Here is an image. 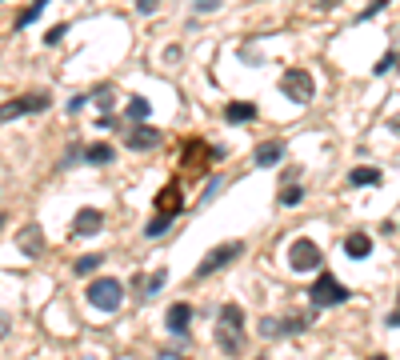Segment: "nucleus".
<instances>
[{
  "instance_id": "f257e3e1",
  "label": "nucleus",
  "mask_w": 400,
  "mask_h": 360,
  "mask_svg": "<svg viewBox=\"0 0 400 360\" xmlns=\"http://www.w3.org/2000/svg\"><path fill=\"white\" fill-rule=\"evenodd\" d=\"M216 344H220L224 352H229V356L244 349V309H240V304H224V309H220Z\"/></svg>"
},
{
  "instance_id": "f03ea898",
  "label": "nucleus",
  "mask_w": 400,
  "mask_h": 360,
  "mask_svg": "<svg viewBox=\"0 0 400 360\" xmlns=\"http://www.w3.org/2000/svg\"><path fill=\"white\" fill-rule=\"evenodd\" d=\"M84 296H89V304L96 312H116L120 300H124V289H120V280L100 276V280H92L89 289H84Z\"/></svg>"
},
{
  "instance_id": "7ed1b4c3",
  "label": "nucleus",
  "mask_w": 400,
  "mask_h": 360,
  "mask_svg": "<svg viewBox=\"0 0 400 360\" xmlns=\"http://www.w3.org/2000/svg\"><path fill=\"white\" fill-rule=\"evenodd\" d=\"M320 264H324V252H320V244L312 236H296L289 244V269L292 272H316Z\"/></svg>"
},
{
  "instance_id": "20e7f679",
  "label": "nucleus",
  "mask_w": 400,
  "mask_h": 360,
  "mask_svg": "<svg viewBox=\"0 0 400 360\" xmlns=\"http://www.w3.org/2000/svg\"><path fill=\"white\" fill-rule=\"evenodd\" d=\"M349 296H352V292L344 289L332 272H324V269H320V280L309 289V300L316 304V309H336V304H344Z\"/></svg>"
},
{
  "instance_id": "39448f33",
  "label": "nucleus",
  "mask_w": 400,
  "mask_h": 360,
  "mask_svg": "<svg viewBox=\"0 0 400 360\" xmlns=\"http://www.w3.org/2000/svg\"><path fill=\"white\" fill-rule=\"evenodd\" d=\"M280 92L292 100V104H312V92H316V80L304 69H289L280 76Z\"/></svg>"
},
{
  "instance_id": "423d86ee",
  "label": "nucleus",
  "mask_w": 400,
  "mask_h": 360,
  "mask_svg": "<svg viewBox=\"0 0 400 360\" xmlns=\"http://www.w3.org/2000/svg\"><path fill=\"white\" fill-rule=\"evenodd\" d=\"M240 252H244V244H240V240H229V244H216V249H212L209 256H204V260L196 264V280H204V276H212L216 269L232 264V260H236Z\"/></svg>"
},
{
  "instance_id": "0eeeda50",
  "label": "nucleus",
  "mask_w": 400,
  "mask_h": 360,
  "mask_svg": "<svg viewBox=\"0 0 400 360\" xmlns=\"http://www.w3.org/2000/svg\"><path fill=\"white\" fill-rule=\"evenodd\" d=\"M52 100L44 96V92H36V96H16L9 100V104H0V120H20V116H29V112H44Z\"/></svg>"
},
{
  "instance_id": "6e6552de",
  "label": "nucleus",
  "mask_w": 400,
  "mask_h": 360,
  "mask_svg": "<svg viewBox=\"0 0 400 360\" xmlns=\"http://www.w3.org/2000/svg\"><path fill=\"white\" fill-rule=\"evenodd\" d=\"M100 229H104V212L100 209H80L76 216H72V232H76V236H96Z\"/></svg>"
},
{
  "instance_id": "1a4fd4ad",
  "label": "nucleus",
  "mask_w": 400,
  "mask_h": 360,
  "mask_svg": "<svg viewBox=\"0 0 400 360\" xmlns=\"http://www.w3.org/2000/svg\"><path fill=\"white\" fill-rule=\"evenodd\" d=\"M124 140H129V149H136V152H149V149H156L160 140V129H149V124H136V129H129L124 132Z\"/></svg>"
},
{
  "instance_id": "9d476101",
  "label": "nucleus",
  "mask_w": 400,
  "mask_h": 360,
  "mask_svg": "<svg viewBox=\"0 0 400 360\" xmlns=\"http://www.w3.org/2000/svg\"><path fill=\"white\" fill-rule=\"evenodd\" d=\"M180 209H184V196H180V184L172 180V184H164V189L156 192V212L160 216H176Z\"/></svg>"
},
{
  "instance_id": "9b49d317",
  "label": "nucleus",
  "mask_w": 400,
  "mask_h": 360,
  "mask_svg": "<svg viewBox=\"0 0 400 360\" xmlns=\"http://www.w3.org/2000/svg\"><path fill=\"white\" fill-rule=\"evenodd\" d=\"M164 324H169L172 336H184V332H189V324H192V304L176 300V304L169 309V316H164Z\"/></svg>"
},
{
  "instance_id": "f8f14e48",
  "label": "nucleus",
  "mask_w": 400,
  "mask_h": 360,
  "mask_svg": "<svg viewBox=\"0 0 400 360\" xmlns=\"http://www.w3.org/2000/svg\"><path fill=\"white\" fill-rule=\"evenodd\" d=\"M252 160H256L260 169H272V164H280V160H284V144H280V140H264V144H256Z\"/></svg>"
},
{
  "instance_id": "ddd939ff",
  "label": "nucleus",
  "mask_w": 400,
  "mask_h": 360,
  "mask_svg": "<svg viewBox=\"0 0 400 360\" xmlns=\"http://www.w3.org/2000/svg\"><path fill=\"white\" fill-rule=\"evenodd\" d=\"M16 244L24 256H40V252H44V232H40V224H29V229L16 236Z\"/></svg>"
},
{
  "instance_id": "4468645a",
  "label": "nucleus",
  "mask_w": 400,
  "mask_h": 360,
  "mask_svg": "<svg viewBox=\"0 0 400 360\" xmlns=\"http://www.w3.org/2000/svg\"><path fill=\"white\" fill-rule=\"evenodd\" d=\"M164 280H169V272H164V269H156V272H144V276H136L132 284H136V292H140V296H156V292L164 289Z\"/></svg>"
},
{
  "instance_id": "2eb2a0df",
  "label": "nucleus",
  "mask_w": 400,
  "mask_h": 360,
  "mask_svg": "<svg viewBox=\"0 0 400 360\" xmlns=\"http://www.w3.org/2000/svg\"><path fill=\"white\" fill-rule=\"evenodd\" d=\"M344 252H349L352 260H364L372 252V236L369 232H349V236H344Z\"/></svg>"
},
{
  "instance_id": "dca6fc26",
  "label": "nucleus",
  "mask_w": 400,
  "mask_h": 360,
  "mask_svg": "<svg viewBox=\"0 0 400 360\" xmlns=\"http://www.w3.org/2000/svg\"><path fill=\"white\" fill-rule=\"evenodd\" d=\"M224 120H229V124H244V120H256V104H252V100H232L229 109H224Z\"/></svg>"
},
{
  "instance_id": "f3484780",
  "label": "nucleus",
  "mask_w": 400,
  "mask_h": 360,
  "mask_svg": "<svg viewBox=\"0 0 400 360\" xmlns=\"http://www.w3.org/2000/svg\"><path fill=\"white\" fill-rule=\"evenodd\" d=\"M204 156H212V160H216L220 152H216V149H204L200 140H196V144H189V149H184V164H189V169H204Z\"/></svg>"
},
{
  "instance_id": "a211bd4d",
  "label": "nucleus",
  "mask_w": 400,
  "mask_h": 360,
  "mask_svg": "<svg viewBox=\"0 0 400 360\" xmlns=\"http://www.w3.org/2000/svg\"><path fill=\"white\" fill-rule=\"evenodd\" d=\"M44 9H49V0H32L29 9H24L16 20H12V29H29L32 20H40V16H44Z\"/></svg>"
},
{
  "instance_id": "6ab92c4d",
  "label": "nucleus",
  "mask_w": 400,
  "mask_h": 360,
  "mask_svg": "<svg viewBox=\"0 0 400 360\" xmlns=\"http://www.w3.org/2000/svg\"><path fill=\"white\" fill-rule=\"evenodd\" d=\"M352 189H369V184H380V169H352L349 172Z\"/></svg>"
},
{
  "instance_id": "aec40b11",
  "label": "nucleus",
  "mask_w": 400,
  "mask_h": 360,
  "mask_svg": "<svg viewBox=\"0 0 400 360\" xmlns=\"http://www.w3.org/2000/svg\"><path fill=\"white\" fill-rule=\"evenodd\" d=\"M112 156H116L112 144H89V149H84V160H89V164H112Z\"/></svg>"
},
{
  "instance_id": "412c9836",
  "label": "nucleus",
  "mask_w": 400,
  "mask_h": 360,
  "mask_svg": "<svg viewBox=\"0 0 400 360\" xmlns=\"http://www.w3.org/2000/svg\"><path fill=\"white\" fill-rule=\"evenodd\" d=\"M149 112H152V104L144 96H129V109H124L129 120H149Z\"/></svg>"
},
{
  "instance_id": "4be33fe9",
  "label": "nucleus",
  "mask_w": 400,
  "mask_h": 360,
  "mask_svg": "<svg viewBox=\"0 0 400 360\" xmlns=\"http://www.w3.org/2000/svg\"><path fill=\"white\" fill-rule=\"evenodd\" d=\"M100 264H104V256H100V252H89V256H80L76 264H72V269L80 272V276H89V272H96Z\"/></svg>"
},
{
  "instance_id": "5701e85b",
  "label": "nucleus",
  "mask_w": 400,
  "mask_h": 360,
  "mask_svg": "<svg viewBox=\"0 0 400 360\" xmlns=\"http://www.w3.org/2000/svg\"><path fill=\"white\" fill-rule=\"evenodd\" d=\"M276 200H280V204H284V209H296L300 200H304V189H296V184H284Z\"/></svg>"
},
{
  "instance_id": "b1692460",
  "label": "nucleus",
  "mask_w": 400,
  "mask_h": 360,
  "mask_svg": "<svg viewBox=\"0 0 400 360\" xmlns=\"http://www.w3.org/2000/svg\"><path fill=\"white\" fill-rule=\"evenodd\" d=\"M169 220H172V216H156V220L149 224V229H144V236H149V240L164 236V232H169Z\"/></svg>"
},
{
  "instance_id": "393cba45",
  "label": "nucleus",
  "mask_w": 400,
  "mask_h": 360,
  "mask_svg": "<svg viewBox=\"0 0 400 360\" xmlns=\"http://www.w3.org/2000/svg\"><path fill=\"white\" fill-rule=\"evenodd\" d=\"M392 64H396V52H384V56L376 60V69H372V72H376V76H384V72H389Z\"/></svg>"
},
{
  "instance_id": "a878e982",
  "label": "nucleus",
  "mask_w": 400,
  "mask_h": 360,
  "mask_svg": "<svg viewBox=\"0 0 400 360\" xmlns=\"http://www.w3.org/2000/svg\"><path fill=\"white\" fill-rule=\"evenodd\" d=\"M69 36V24H56V29H49V36H44V44H60V40Z\"/></svg>"
},
{
  "instance_id": "bb28decb",
  "label": "nucleus",
  "mask_w": 400,
  "mask_h": 360,
  "mask_svg": "<svg viewBox=\"0 0 400 360\" xmlns=\"http://www.w3.org/2000/svg\"><path fill=\"white\" fill-rule=\"evenodd\" d=\"M384 4H389V0H372L369 9L360 12V20H372V16H376V12H380V9H384Z\"/></svg>"
},
{
  "instance_id": "cd10ccee",
  "label": "nucleus",
  "mask_w": 400,
  "mask_h": 360,
  "mask_svg": "<svg viewBox=\"0 0 400 360\" xmlns=\"http://www.w3.org/2000/svg\"><path fill=\"white\" fill-rule=\"evenodd\" d=\"M136 9L144 12V16H152V12L160 9V0H136Z\"/></svg>"
},
{
  "instance_id": "c85d7f7f",
  "label": "nucleus",
  "mask_w": 400,
  "mask_h": 360,
  "mask_svg": "<svg viewBox=\"0 0 400 360\" xmlns=\"http://www.w3.org/2000/svg\"><path fill=\"white\" fill-rule=\"evenodd\" d=\"M109 96H112V89H100V92H96V104H100V109H109V104H112Z\"/></svg>"
},
{
  "instance_id": "c756f323",
  "label": "nucleus",
  "mask_w": 400,
  "mask_h": 360,
  "mask_svg": "<svg viewBox=\"0 0 400 360\" xmlns=\"http://www.w3.org/2000/svg\"><path fill=\"white\" fill-rule=\"evenodd\" d=\"M220 0H196V12H216Z\"/></svg>"
},
{
  "instance_id": "7c9ffc66",
  "label": "nucleus",
  "mask_w": 400,
  "mask_h": 360,
  "mask_svg": "<svg viewBox=\"0 0 400 360\" xmlns=\"http://www.w3.org/2000/svg\"><path fill=\"white\" fill-rule=\"evenodd\" d=\"M340 0H316V9H336Z\"/></svg>"
},
{
  "instance_id": "2f4dec72",
  "label": "nucleus",
  "mask_w": 400,
  "mask_h": 360,
  "mask_svg": "<svg viewBox=\"0 0 400 360\" xmlns=\"http://www.w3.org/2000/svg\"><path fill=\"white\" fill-rule=\"evenodd\" d=\"M389 324H392V329H400V312H392V316H389Z\"/></svg>"
},
{
  "instance_id": "473e14b6",
  "label": "nucleus",
  "mask_w": 400,
  "mask_h": 360,
  "mask_svg": "<svg viewBox=\"0 0 400 360\" xmlns=\"http://www.w3.org/2000/svg\"><path fill=\"white\" fill-rule=\"evenodd\" d=\"M4 332H9V320H4V316H0V336H4Z\"/></svg>"
},
{
  "instance_id": "72a5a7b5",
  "label": "nucleus",
  "mask_w": 400,
  "mask_h": 360,
  "mask_svg": "<svg viewBox=\"0 0 400 360\" xmlns=\"http://www.w3.org/2000/svg\"><path fill=\"white\" fill-rule=\"evenodd\" d=\"M0 229H4V212H0Z\"/></svg>"
}]
</instances>
